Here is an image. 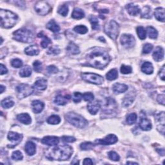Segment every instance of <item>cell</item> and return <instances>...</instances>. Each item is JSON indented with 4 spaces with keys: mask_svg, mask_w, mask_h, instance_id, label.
Returning a JSON list of instances; mask_svg holds the SVG:
<instances>
[{
    "mask_svg": "<svg viewBox=\"0 0 165 165\" xmlns=\"http://www.w3.org/2000/svg\"><path fill=\"white\" fill-rule=\"evenodd\" d=\"M86 59L89 66L96 69H103L110 61L109 54L101 48H95L91 51L87 55Z\"/></svg>",
    "mask_w": 165,
    "mask_h": 165,
    "instance_id": "cell-1",
    "label": "cell"
},
{
    "mask_svg": "<svg viewBox=\"0 0 165 165\" xmlns=\"http://www.w3.org/2000/svg\"><path fill=\"white\" fill-rule=\"evenodd\" d=\"M73 149L69 145L57 146L45 151V156L50 161H66L72 155Z\"/></svg>",
    "mask_w": 165,
    "mask_h": 165,
    "instance_id": "cell-2",
    "label": "cell"
},
{
    "mask_svg": "<svg viewBox=\"0 0 165 165\" xmlns=\"http://www.w3.org/2000/svg\"><path fill=\"white\" fill-rule=\"evenodd\" d=\"M1 17V26L5 28L13 27L18 21V17L17 14L8 10H0Z\"/></svg>",
    "mask_w": 165,
    "mask_h": 165,
    "instance_id": "cell-3",
    "label": "cell"
},
{
    "mask_svg": "<svg viewBox=\"0 0 165 165\" xmlns=\"http://www.w3.org/2000/svg\"><path fill=\"white\" fill-rule=\"evenodd\" d=\"M65 119L68 122L79 128H83L88 124V121L86 119L75 112L67 113L65 115Z\"/></svg>",
    "mask_w": 165,
    "mask_h": 165,
    "instance_id": "cell-4",
    "label": "cell"
},
{
    "mask_svg": "<svg viewBox=\"0 0 165 165\" xmlns=\"http://www.w3.org/2000/svg\"><path fill=\"white\" fill-rule=\"evenodd\" d=\"M15 40L23 43H31L34 39V35L32 31L27 28H21L13 33Z\"/></svg>",
    "mask_w": 165,
    "mask_h": 165,
    "instance_id": "cell-5",
    "label": "cell"
},
{
    "mask_svg": "<svg viewBox=\"0 0 165 165\" xmlns=\"http://www.w3.org/2000/svg\"><path fill=\"white\" fill-rule=\"evenodd\" d=\"M104 30L107 36L113 40H116L119 33V26L114 20H111L105 24Z\"/></svg>",
    "mask_w": 165,
    "mask_h": 165,
    "instance_id": "cell-6",
    "label": "cell"
},
{
    "mask_svg": "<svg viewBox=\"0 0 165 165\" xmlns=\"http://www.w3.org/2000/svg\"><path fill=\"white\" fill-rule=\"evenodd\" d=\"M17 96L19 99H23L26 97L30 95L33 92L34 88L27 84H20L16 88Z\"/></svg>",
    "mask_w": 165,
    "mask_h": 165,
    "instance_id": "cell-7",
    "label": "cell"
},
{
    "mask_svg": "<svg viewBox=\"0 0 165 165\" xmlns=\"http://www.w3.org/2000/svg\"><path fill=\"white\" fill-rule=\"evenodd\" d=\"M81 77L84 81L94 84H101L104 82L103 77L94 73H83Z\"/></svg>",
    "mask_w": 165,
    "mask_h": 165,
    "instance_id": "cell-8",
    "label": "cell"
},
{
    "mask_svg": "<svg viewBox=\"0 0 165 165\" xmlns=\"http://www.w3.org/2000/svg\"><path fill=\"white\" fill-rule=\"evenodd\" d=\"M36 12L41 16H45L48 14L52 9L50 5L47 2L44 1L38 2L34 7Z\"/></svg>",
    "mask_w": 165,
    "mask_h": 165,
    "instance_id": "cell-9",
    "label": "cell"
},
{
    "mask_svg": "<svg viewBox=\"0 0 165 165\" xmlns=\"http://www.w3.org/2000/svg\"><path fill=\"white\" fill-rule=\"evenodd\" d=\"M117 105L116 101L112 98H107L106 99L105 103L103 105V112L106 114H111L114 113L117 110Z\"/></svg>",
    "mask_w": 165,
    "mask_h": 165,
    "instance_id": "cell-10",
    "label": "cell"
},
{
    "mask_svg": "<svg viewBox=\"0 0 165 165\" xmlns=\"http://www.w3.org/2000/svg\"><path fill=\"white\" fill-rule=\"evenodd\" d=\"M120 42L123 47L127 48H130L134 47L135 40L134 37L131 34H123L121 37Z\"/></svg>",
    "mask_w": 165,
    "mask_h": 165,
    "instance_id": "cell-11",
    "label": "cell"
},
{
    "mask_svg": "<svg viewBox=\"0 0 165 165\" xmlns=\"http://www.w3.org/2000/svg\"><path fill=\"white\" fill-rule=\"evenodd\" d=\"M118 141L117 136L114 134H109L105 139L95 140V143L101 145H110L116 143Z\"/></svg>",
    "mask_w": 165,
    "mask_h": 165,
    "instance_id": "cell-12",
    "label": "cell"
},
{
    "mask_svg": "<svg viewBox=\"0 0 165 165\" xmlns=\"http://www.w3.org/2000/svg\"><path fill=\"white\" fill-rule=\"evenodd\" d=\"M155 119L157 123V130L162 135L164 134V112H161L155 116Z\"/></svg>",
    "mask_w": 165,
    "mask_h": 165,
    "instance_id": "cell-13",
    "label": "cell"
},
{
    "mask_svg": "<svg viewBox=\"0 0 165 165\" xmlns=\"http://www.w3.org/2000/svg\"><path fill=\"white\" fill-rule=\"evenodd\" d=\"M41 143L48 146H56L59 143V139L56 136H45L41 139Z\"/></svg>",
    "mask_w": 165,
    "mask_h": 165,
    "instance_id": "cell-14",
    "label": "cell"
},
{
    "mask_svg": "<svg viewBox=\"0 0 165 165\" xmlns=\"http://www.w3.org/2000/svg\"><path fill=\"white\" fill-rule=\"evenodd\" d=\"M139 127L142 130L144 131H149L152 129V123L151 121L149 119L146 117H142L140 119V121L139 123Z\"/></svg>",
    "mask_w": 165,
    "mask_h": 165,
    "instance_id": "cell-15",
    "label": "cell"
},
{
    "mask_svg": "<svg viewBox=\"0 0 165 165\" xmlns=\"http://www.w3.org/2000/svg\"><path fill=\"white\" fill-rule=\"evenodd\" d=\"M126 9L128 13L131 16H137L141 12L140 8L133 3L128 4L126 6Z\"/></svg>",
    "mask_w": 165,
    "mask_h": 165,
    "instance_id": "cell-16",
    "label": "cell"
},
{
    "mask_svg": "<svg viewBox=\"0 0 165 165\" xmlns=\"http://www.w3.org/2000/svg\"><path fill=\"white\" fill-rule=\"evenodd\" d=\"M45 105L41 101L35 100L32 102V110L35 113H39L43 111Z\"/></svg>",
    "mask_w": 165,
    "mask_h": 165,
    "instance_id": "cell-17",
    "label": "cell"
},
{
    "mask_svg": "<svg viewBox=\"0 0 165 165\" xmlns=\"http://www.w3.org/2000/svg\"><path fill=\"white\" fill-rule=\"evenodd\" d=\"M25 150L28 156L34 155L36 152V145L32 141H28L25 145Z\"/></svg>",
    "mask_w": 165,
    "mask_h": 165,
    "instance_id": "cell-18",
    "label": "cell"
},
{
    "mask_svg": "<svg viewBox=\"0 0 165 165\" xmlns=\"http://www.w3.org/2000/svg\"><path fill=\"white\" fill-rule=\"evenodd\" d=\"M153 58L156 61H162L164 58V49L161 47H157L153 53Z\"/></svg>",
    "mask_w": 165,
    "mask_h": 165,
    "instance_id": "cell-19",
    "label": "cell"
},
{
    "mask_svg": "<svg viewBox=\"0 0 165 165\" xmlns=\"http://www.w3.org/2000/svg\"><path fill=\"white\" fill-rule=\"evenodd\" d=\"M70 99V96L69 95H58L54 99V103L58 105H66L69 100Z\"/></svg>",
    "mask_w": 165,
    "mask_h": 165,
    "instance_id": "cell-20",
    "label": "cell"
},
{
    "mask_svg": "<svg viewBox=\"0 0 165 165\" xmlns=\"http://www.w3.org/2000/svg\"><path fill=\"white\" fill-rule=\"evenodd\" d=\"M128 90V86L124 84L116 83L113 86V91L115 94H121Z\"/></svg>",
    "mask_w": 165,
    "mask_h": 165,
    "instance_id": "cell-21",
    "label": "cell"
},
{
    "mask_svg": "<svg viewBox=\"0 0 165 165\" xmlns=\"http://www.w3.org/2000/svg\"><path fill=\"white\" fill-rule=\"evenodd\" d=\"M17 119H18V120L20 122L23 123L25 124H29L32 122L31 117L30 116L29 114H28V113H21V114L18 115V116H17Z\"/></svg>",
    "mask_w": 165,
    "mask_h": 165,
    "instance_id": "cell-22",
    "label": "cell"
},
{
    "mask_svg": "<svg viewBox=\"0 0 165 165\" xmlns=\"http://www.w3.org/2000/svg\"><path fill=\"white\" fill-rule=\"evenodd\" d=\"M87 109L88 112L92 115H95L98 112L100 109V105L98 102H94V103H90L87 105Z\"/></svg>",
    "mask_w": 165,
    "mask_h": 165,
    "instance_id": "cell-23",
    "label": "cell"
},
{
    "mask_svg": "<svg viewBox=\"0 0 165 165\" xmlns=\"http://www.w3.org/2000/svg\"><path fill=\"white\" fill-rule=\"evenodd\" d=\"M34 87L39 90H45L47 87V81L43 78L39 79L35 82Z\"/></svg>",
    "mask_w": 165,
    "mask_h": 165,
    "instance_id": "cell-24",
    "label": "cell"
},
{
    "mask_svg": "<svg viewBox=\"0 0 165 165\" xmlns=\"http://www.w3.org/2000/svg\"><path fill=\"white\" fill-rule=\"evenodd\" d=\"M25 52L28 56H37L39 54V50L36 45H30L25 49Z\"/></svg>",
    "mask_w": 165,
    "mask_h": 165,
    "instance_id": "cell-25",
    "label": "cell"
},
{
    "mask_svg": "<svg viewBox=\"0 0 165 165\" xmlns=\"http://www.w3.org/2000/svg\"><path fill=\"white\" fill-rule=\"evenodd\" d=\"M141 70L146 74H152L153 72V67L150 62L146 61L141 66Z\"/></svg>",
    "mask_w": 165,
    "mask_h": 165,
    "instance_id": "cell-26",
    "label": "cell"
},
{
    "mask_svg": "<svg viewBox=\"0 0 165 165\" xmlns=\"http://www.w3.org/2000/svg\"><path fill=\"white\" fill-rule=\"evenodd\" d=\"M66 50H67V52H69L70 54L72 55L78 54L79 52H80V50H79V48L77 47V45L72 42L70 43L69 45H68L66 47Z\"/></svg>",
    "mask_w": 165,
    "mask_h": 165,
    "instance_id": "cell-27",
    "label": "cell"
},
{
    "mask_svg": "<svg viewBox=\"0 0 165 165\" xmlns=\"http://www.w3.org/2000/svg\"><path fill=\"white\" fill-rule=\"evenodd\" d=\"M154 16L156 18L162 22H164V9L161 7L157 8L154 11Z\"/></svg>",
    "mask_w": 165,
    "mask_h": 165,
    "instance_id": "cell-28",
    "label": "cell"
},
{
    "mask_svg": "<svg viewBox=\"0 0 165 165\" xmlns=\"http://www.w3.org/2000/svg\"><path fill=\"white\" fill-rule=\"evenodd\" d=\"M46 27L54 33H57L60 31V27L56 23L54 20L50 21L47 23Z\"/></svg>",
    "mask_w": 165,
    "mask_h": 165,
    "instance_id": "cell-29",
    "label": "cell"
},
{
    "mask_svg": "<svg viewBox=\"0 0 165 165\" xmlns=\"http://www.w3.org/2000/svg\"><path fill=\"white\" fill-rule=\"evenodd\" d=\"M141 16L143 18L150 19L152 18V10L149 6H145L141 10Z\"/></svg>",
    "mask_w": 165,
    "mask_h": 165,
    "instance_id": "cell-30",
    "label": "cell"
},
{
    "mask_svg": "<svg viewBox=\"0 0 165 165\" xmlns=\"http://www.w3.org/2000/svg\"><path fill=\"white\" fill-rule=\"evenodd\" d=\"M72 17L74 19L81 20L84 17V13L83 12V10L81 9L75 8L74 9L73 12H72Z\"/></svg>",
    "mask_w": 165,
    "mask_h": 165,
    "instance_id": "cell-31",
    "label": "cell"
},
{
    "mask_svg": "<svg viewBox=\"0 0 165 165\" xmlns=\"http://www.w3.org/2000/svg\"><path fill=\"white\" fill-rule=\"evenodd\" d=\"M38 36L39 38H43V40L41 41V47L43 48H46L48 46V45L51 43L50 39L49 38H48L47 36L44 35V34H43V32L38 34Z\"/></svg>",
    "mask_w": 165,
    "mask_h": 165,
    "instance_id": "cell-32",
    "label": "cell"
},
{
    "mask_svg": "<svg viewBox=\"0 0 165 165\" xmlns=\"http://www.w3.org/2000/svg\"><path fill=\"white\" fill-rule=\"evenodd\" d=\"M32 74V69L30 66H25L21 68L20 71V76L22 77H29Z\"/></svg>",
    "mask_w": 165,
    "mask_h": 165,
    "instance_id": "cell-33",
    "label": "cell"
},
{
    "mask_svg": "<svg viewBox=\"0 0 165 165\" xmlns=\"http://www.w3.org/2000/svg\"><path fill=\"white\" fill-rule=\"evenodd\" d=\"M89 21L90 22L91 25H92V29L95 30H98L100 29V26H99V23L96 17L94 16H91L89 18Z\"/></svg>",
    "mask_w": 165,
    "mask_h": 165,
    "instance_id": "cell-34",
    "label": "cell"
},
{
    "mask_svg": "<svg viewBox=\"0 0 165 165\" xmlns=\"http://www.w3.org/2000/svg\"><path fill=\"white\" fill-rule=\"evenodd\" d=\"M118 77V72L116 69L110 70L106 74V77L109 81H113L116 79Z\"/></svg>",
    "mask_w": 165,
    "mask_h": 165,
    "instance_id": "cell-35",
    "label": "cell"
},
{
    "mask_svg": "<svg viewBox=\"0 0 165 165\" xmlns=\"http://www.w3.org/2000/svg\"><path fill=\"white\" fill-rule=\"evenodd\" d=\"M1 104H2V107H3L4 109H8L11 107H13L14 105V102L10 98H7L4 99L2 101Z\"/></svg>",
    "mask_w": 165,
    "mask_h": 165,
    "instance_id": "cell-36",
    "label": "cell"
},
{
    "mask_svg": "<svg viewBox=\"0 0 165 165\" xmlns=\"http://www.w3.org/2000/svg\"><path fill=\"white\" fill-rule=\"evenodd\" d=\"M7 138L9 140L12 141H21L22 138V135L17 132H10L8 134Z\"/></svg>",
    "mask_w": 165,
    "mask_h": 165,
    "instance_id": "cell-37",
    "label": "cell"
},
{
    "mask_svg": "<svg viewBox=\"0 0 165 165\" xmlns=\"http://www.w3.org/2000/svg\"><path fill=\"white\" fill-rule=\"evenodd\" d=\"M146 32L149 34V36L151 39H156L158 36V32L156 29L155 28H153V27H148L146 28Z\"/></svg>",
    "mask_w": 165,
    "mask_h": 165,
    "instance_id": "cell-38",
    "label": "cell"
},
{
    "mask_svg": "<svg viewBox=\"0 0 165 165\" xmlns=\"http://www.w3.org/2000/svg\"><path fill=\"white\" fill-rule=\"evenodd\" d=\"M134 100V97L131 94H130V95L128 94L127 95H126V97H125L123 101V104H122L123 106L127 107V106H130L131 104L133 103Z\"/></svg>",
    "mask_w": 165,
    "mask_h": 165,
    "instance_id": "cell-39",
    "label": "cell"
},
{
    "mask_svg": "<svg viewBox=\"0 0 165 165\" xmlns=\"http://www.w3.org/2000/svg\"><path fill=\"white\" fill-rule=\"evenodd\" d=\"M61 122V118L57 115H52L47 119V123L50 124H58Z\"/></svg>",
    "mask_w": 165,
    "mask_h": 165,
    "instance_id": "cell-40",
    "label": "cell"
},
{
    "mask_svg": "<svg viewBox=\"0 0 165 165\" xmlns=\"http://www.w3.org/2000/svg\"><path fill=\"white\" fill-rule=\"evenodd\" d=\"M137 34L139 39L143 40L146 39V31L143 27H137Z\"/></svg>",
    "mask_w": 165,
    "mask_h": 165,
    "instance_id": "cell-41",
    "label": "cell"
},
{
    "mask_svg": "<svg viewBox=\"0 0 165 165\" xmlns=\"http://www.w3.org/2000/svg\"><path fill=\"white\" fill-rule=\"evenodd\" d=\"M137 114L135 113H131L127 116L126 121L128 124H133L137 121Z\"/></svg>",
    "mask_w": 165,
    "mask_h": 165,
    "instance_id": "cell-42",
    "label": "cell"
},
{
    "mask_svg": "<svg viewBox=\"0 0 165 165\" xmlns=\"http://www.w3.org/2000/svg\"><path fill=\"white\" fill-rule=\"evenodd\" d=\"M74 30L80 34H84L88 32V28L84 25H77L74 27Z\"/></svg>",
    "mask_w": 165,
    "mask_h": 165,
    "instance_id": "cell-43",
    "label": "cell"
},
{
    "mask_svg": "<svg viewBox=\"0 0 165 165\" xmlns=\"http://www.w3.org/2000/svg\"><path fill=\"white\" fill-rule=\"evenodd\" d=\"M95 146V145L90 142H85L81 144L80 147L81 149L83 150H92Z\"/></svg>",
    "mask_w": 165,
    "mask_h": 165,
    "instance_id": "cell-44",
    "label": "cell"
},
{
    "mask_svg": "<svg viewBox=\"0 0 165 165\" xmlns=\"http://www.w3.org/2000/svg\"><path fill=\"white\" fill-rule=\"evenodd\" d=\"M58 13L63 16H66L69 13V7L66 5H63L58 9Z\"/></svg>",
    "mask_w": 165,
    "mask_h": 165,
    "instance_id": "cell-45",
    "label": "cell"
},
{
    "mask_svg": "<svg viewBox=\"0 0 165 165\" xmlns=\"http://www.w3.org/2000/svg\"><path fill=\"white\" fill-rule=\"evenodd\" d=\"M23 158V156L22 153L20 151H14L13 154H12V159H14V160L16 161H20L22 160Z\"/></svg>",
    "mask_w": 165,
    "mask_h": 165,
    "instance_id": "cell-46",
    "label": "cell"
},
{
    "mask_svg": "<svg viewBox=\"0 0 165 165\" xmlns=\"http://www.w3.org/2000/svg\"><path fill=\"white\" fill-rule=\"evenodd\" d=\"M109 157L110 160L113 161H118L120 160V157L114 151H110L109 153Z\"/></svg>",
    "mask_w": 165,
    "mask_h": 165,
    "instance_id": "cell-47",
    "label": "cell"
},
{
    "mask_svg": "<svg viewBox=\"0 0 165 165\" xmlns=\"http://www.w3.org/2000/svg\"><path fill=\"white\" fill-rule=\"evenodd\" d=\"M121 72L123 74H130L132 72V67L130 66H127L123 65L121 67Z\"/></svg>",
    "mask_w": 165,
    "mask_h": 165,
    "instance_id": "cell-48",
    "label": "cell"
},
{
    "mask_svg": "<svg viewBox=\"0 0 165 165\" xmlns=\"http://www.w3.org/2000/svg\"><path fill=\"white\" fill-rule=\"evenodd\" d=\"M83 98L85 101H92L94 99V95L91 92H85L83 94Z\"/></svg>",
    "mask_w": 165,
    "mask_h": 165,
    "instance_id": "cell-49",
    "label": "cell"
},
{
    "mask_svg": "<svg viewBox=\"0 0 165 165\" xmlns=\"http://www.w3.org/2000/svg\"><path fill=\"white\" fill-rule=\"evenodd\" d=\"M11 65H12L14 68H21L23 65V62L20 59H14L11 61Z\"/></svg>",
    "mask_w": 165,
    "mask_h": 165,
    "instance_id": "cell-50",
    "label": "cell"
},
{
    "mask_svg": "<svg viewBox=\"0 0 165 165\" xmlns=\"http://www.w3.org/2000/svg\"><path fill=\"white\" fill-rule=\"evenodd\" d=\"M34 69L37 72H41L42 70V63L39 61H35L33 63Z\"/></svg>",
    "mask_w": 165,
    "mask_h": 165,
    "instance_id": "cell-51",
    "label": "cell"
},
{
    "mask_svg": "<svg viewBox=\"0 0 165 165\" xmlns=\"http://www.w3.org/2000/svg\"><path fill=\"white\" fill-rule=\"evenodd\" d=\"M73 101L74 103H79L83 99V94L80 92H74L72 97Z\"/></svg>",
    "mask_w": 165,
    "mask_h": 165,
    "instance_id": "cell-52",
    "label": "cell"
},
{
    "mask_svg": "<svg viewBox=\"0 0 165 165\" xmlns=\"http://www.w3.org/2000/svg\"><path fill=\"white\" fill-rule=\"evenodd\" d=\"M60 53V49L56 46L51 47L47 51V54L52 55H58Z\"/></svg>",
    "mask_w": 165,
    "mask_h": 165,
    "instance_id": "cell-53",
    "label": "cell"
},
{
    "mask_svg": "<svg viewBox=\"0 0 165 165\" xmlns=\"http://www.w3.org/2000/svg\"><path fill=\"white\" fill-rule=\"evenodd\" d=\"M153 50V45L150 43H146L144 45L143 48V52L144 54H149Z\"/></svg>",
    "mask_w": 165,
    "mask_h": 165,
    "instance_id": "cell-54",
    "label": "cell"
},
{
    "mask_svg": "<svg viewBox=\"0 0 165 165\" xmlns=\"http://www.w3.org/2000/svg\"><path fill=\"white\" fill-rule=\"evenodd\" d=\"M47 70L49 74H56V73H58L59 72V70H58V68H57L54 65L48 66L47 67Z\"/></svg>",
    "mask_w": 165,
    "mask_h": 165,
    "instance_id": "cell-55",
    "label": "cell"
},
{
    "mask_svg": "<svg viewBox=\"0 0 165 165\" xmlns=\"http://www.w3.org/2000/svg\"><path fill=\"white\" fill-rule=\"evenodd\" d=\"M62 141L65 142V143H73V142L76 141V138L71 136H63L61 138Z\"/></svg>",
    "mask_w": 165,
    "mask_h": 165,
    "instance_id": "cell-56",
    "label": "cell"
},
{
    "mask_svg": "<svg viewBox=\"0 0 165 165\" xmlns=\"http://www.w3.org/2000/svg\"><path fill=\"white\" fill-rule=\"evenodd\" d=\"M165 96L164 94H161V95H159L157 98V100L159 102V103H161L163 105H164L165 103Z\"/></svg>",
    "mask_w": 165,
    "mask_h": 165,
    "instance_id": "cell-57",
    "label": "cell"
},
{
    "mask_svg": "<svg viewBox=\"0 0 165 165\" xmlns=\"http://www.w3.org/2000/svg\"><path fill=\"white\" fill-rule=\"evenodd\" d=\"M8 72V70L5 65H3V64L0 65V74L1 75H3L5 74H7Z\"/></svg>",
    "mask_w": 165,
    "mask_h": 165,
    "instance_id": "cell-58",
    "label": "cell"
},
{
    "mask_svg": "<svg viewBox=\"0 0 165 165\" xmlns=\"http://www.w3.org/2000/svg\"><path fill=\"white\" fill-rule=\"evenodd\" d=\"M159 76L163 81H164L165 79V69H164V65L163 66L161 69L159 71Z\"/></svg>",
    "mask_w": 165,
    "mask_h": 165,
    "instance_id": "cell-59",
    "label": "cell"
},
{
    "mask_svg": "<svg viewBox=\"0 0 165 165\" xmlns=\"http://www.w3.org/2000/svg\"><path fill=\"white\" fill-rule=\"evenodd\" d=\"M83 164L84 165L93 164V161H92V159L90 158H85L83 161Z\"/></svg>",
    "mask_w": 165,
    "mask_h": 165,
    "instance_id": "cell-60",
    "label": "cell"
},
{
    "mask_svg": "<svg viewBox=\"0 0 165 165\" xmlns=\"http://www.w3.org/2000/svg\"><path fill=\"white\" fill-rule=\"evenodd\" d=\"M156 151L162 156H164V149H156Z\"/></svg>",
    "mask_w": 165,
    "mask_h": 165,
    "instance_id": "cell-61",
    "label": "cell"
},
{
    "mask_svg": "<svg viewBox=\"0 0 165 165\" xmlns=\"http://www.w3.org/2000/svg\"><path fill=\"white\" fill-rule=\"evenodd\" d=\"M99 40H100L101 42H104V43L106 42V40L105 39V38L103 37H102V36L99 38Z\"/></svg>",
    "mask_w": 165,
    "mask_h": 165,
    "instance_id": "cell-62",
    "label": "cell"
},
{
    "mask_svg": "<svg viewBox=\"0 0 165 165\" xmlns=\"http://www.w3.org/2000/svg\"><path fill=\"white\" fill-rule=\"evenodd\" d=\"M0 89H1L0 92H1V94H2L4 92V90H5V87L3 86V85H1V88H0Z\"/></svg>",
    "mask_w": 165,
    "mask_h": 165,
    "instance_id": "cell-63",
    "label": "cell"
},
{
    "mask_svg": "<svg viewBox=\"0 0 165 165\" xmlns=\"http://www.w3.org/2000/svg\"><path fill=\"white\" fill-rule=\"evenodd\" d=\"M127 164H138V163H135V162H131V161H128L127 163Z\"/></svg>",
    "mask_w": 165,
    "mask_h": 165,
    "instance_id": "cell-64",
    "label": "cell"
}]
</instances>
